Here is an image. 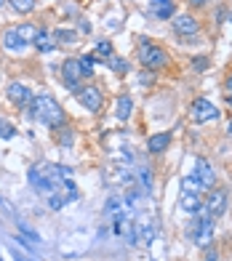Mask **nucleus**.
<instances>
[{"instance_id": "a878e982", "label": "nucleus", "mask_w": 232, "mask_h": 261, "mask_svg": "<svg viewBox=\"0 0 232 261\" xmlns=\"http://www.w3.org/2000/svg\"><path fill=\"white\" fill-rule=\"evenodd\" d=\"M80 32H86V35L91 32V24H88V21H80Z\"/></svg>"}, {"instance_id": "9b49d317", "label": "nucleus", "mask_w": 232, "mask_h": 261, "mask_svg": "<svg viewBox=\"0 0 232 261\" xmlns=\"http://www.w3.org/2000/svg\"><path fill=\"white\" fill-rule=\"evenodd\" d=\"M171 144V130H160V134L149 136L147 139V149L152 152V155H160V152H166V147Z\"/></svg>"}, {"instance_id": "c85d7f7f", "label": "nucleus", "mask_w": 232, "mask_h": 261, "mask_svg": "<svg viewBox=\"0 0 232 261\" xmlns=\"http://www.w3.org/2000/svg\"><path fill=\"white\" fill-rule=\"evenodd\" d=\"M227 134L232 136V120H229V125H227Z\"/></svg>"}, {"instance_id": "1a4fd4ad", "label": "nucleus", "mask_w": 232, "mask_h": 261, "mask_svg": "<svg viewBox=\"0 0 232 261\" xmlns=\"http://www.w3.org/2000/svg\"><path fill=\"white\" fill-rule=\"evenodd\" d=\"M149 14L155 19H171L176 14V0H149Z\"/></svg>"}, {"instance_id": "20e7f679", "label": "nucleus", "mask_w": 232, "mask_h": 261, "mask_svg": "<svg viewBox=\"0 0 232 261\" xmlns=\"http://www.w3.org/2000/svg\"><path fill=\"white\" fill-rule=\"evenodd\" d=\"M192 237H195V243H198L200 248H205L208 243H211V237H214V219L208 216V213H200V216H198Z\"/></svg>"}, {"instance_id": "7c9ffc66", "label": "nucleus", "mask_w": 232, "mask_h": 261, "mask_svg": "<svg viewBox=\"0 0 232 261\" xmlns=\"http://www.w3.org/2000/svg\"><path fill=\"white\" fill-rule=\"evenodd\" d=\"M3 3H6V0H0V6H3Z\"/></svg>"}, {"instance_id": "4468645a", "label": "nucleus", "mask_w": 232, "mask_h": 261, "mask_svg": "<svg viewBox=\"0 0 232 261\" xmlns=\"http://www.w3.org/2000/svg\"><path fill=\"white\" fill-rule=\"evenodd\" d=\"M134 112V101L128 96H120L118 99V110H115V115H118V120H128Z\"/></svg>"}, {"instance_id": "9d476101", "label": "nucleus", "mask_w": 232, "mask_h": 261, "mask_svg": "<svg viewBox=\"0 0 232 261\" xmlns=\"http://www.w3.org/2000/svg\"><path fill=\"white\" fill-rule=\"evenodd\" d=\"M224 211H227V192L224 189H216V192L208 197V216L216 219V216H222Z\"/></svg>"}, {"instance_id": "f257e3e1", "label": "nucleus", "mask_w": 232, "mask_h": 261, "mask_svg": "<svg viewBox=\"0 0 232 261\" xmlns=\"http://www.w3.org/2000/svg\"><path fill=\"white\" fill-rule=\"evenodd\" d=\"M30 112H32L35 120L43 123V125H48V128H62L64 125V110L51 96H32Z\"/></svg>"}, {"instance_id": "6ab92c4d", "label": "nucleus", "mask_w": 232, "mask_h": 261, "mask_svg": "<svg viewBox=\"0 0 232 261\" xmlns=\"http://www.w3.org/2000/svg\"><path fill=\"white\" fill-rule=\"evenodd\" d=\"M54 38H56V43H75L78 40V32H72V30H56Z\"/></svg>"}, {"instance_id": "cd10ccee", "label": "nucleus", "mask_w": 232, "mask_h": 261, "mask_svg": "<svg viewBox=\"0 0 232 261\" xmlns=\"http://www.w3.org/2000/svg\"><path fill=\"white\" fill-rule=\"evenodd\" d=\"M224 88L232 93V72H229V77H227V83H224Z\"/></svg>"}, {"instance_id": "a211bd4d", "label": "nucleus", "mask_w": 232, "mask_h": 261, "mask_svg": "<svg viewBox=\"0 0 232 261\" xmlns=\"http://www.w3.org/2000/svg\"><path fill=\"white\" fill-rule=\"evenodd\" d=\"M78 64H80V72H83V77L94 75V56H80Z\"/></svg>"}, {"instance_id": "2f4dec72", "label": "nucleus", "mask_w": 232, "mask_h": 261, "mask_svg": "<svg viewBox=\"0 0 232 261\" xmlns=\"http://www.w3.org/2000/svg\"><path fill=\"white\" fill-rule=\"evenodd\" d=\"M229 21H232V14H229Z\"/></svg>"}, {"instance_id": "b1692460", "label": "nucleus", "mask_w": 232, "mask_h": 261, "mask_svg": "<svg viewBox=\"0 0 232 261\" xmlns=\"http://www.w3.org/2000/svg\"><path fill=\"white\" fill-rule=\"evenodd\" d=\"M0 136H3V139H11V136H14V128H11L8 123H3V120H0Z\"/></svg>"}, {"instance_id": "aec40b11", "label": "nucleus", "mask_w": 232, "mask_h": 261, "mask_svg": "<svg viewBox=\"0 0 232 261\" xmlns=\"http://www.w3.org/2000/svg\"><path fill=\"white\" fill-rule=\"evenodd\" d=\"M94 56H99V59H110L112 56V43L110 40H101L99 45H96V54Z\"/></svg>"}, {"instance_id": "393cba45", "label": "nucleus", "mask_w": 232, "mask_h": 261, "mask_svg": "<svg viewBox=\"0 0 232 261\" xmlns=\"http://www.w3.org/2000/svg\"><path fill=\"white\" fill-rule=\"evenodd\" d=\"M190 3H192V6H198V8H203V6L211 3V0H190Z\"/></svg>"}, {"instance_id": "2eb2a0df", "label": "nucleus", "mask_w": 232, "mask_h": 261, "mask_svg": "<svg viewBox=\"0 0 232 261\" xmlns=\"http://www.w3.org/2000/svg\"><path fill=\"white\" fill-rule=\"evenodd\" d=\"M16 32L21 35V40L30 45V43H35V38H38V32H40V30L35 27V24H21V27H16Z\"/></svg>"}, {"instance_id": "f3484780", "label": "nucleus", "mask_w": 232, "mask_h": 261, "mask_svg": "<svg viewBox=\"0 0 232 261\" xmlns=\"http://www.w3.org/2000/svg\"><path fill=\"white\" fill-rule=\"evenodd\" d=\"M11 6H14V11H19V14H32L35 11V0H8Z\"/></svg>"}, {"instance_id": "5701e85b", "label": "nucleus", "mask_w": 232, "mask_h": 261, "mask_svg": "<svg viewBox=\"0 0 232 261\" xmlns=\"http://www.w3.org/2000/svg\"><path fill=\"white\" fill-rule=\"evenodd\" d=\"M192 67L198 69V72H203V69H208V59L205 56H195L192 59Z\"/></svg>"}, {"instance_id": "dca6fc26", "label": "nucleus", "mask_w": 232, "mask_h": 261, "mask_svg": "<svg viewBox=\"0 0 232 261\" xmlns=\"http://www.w3.org/2000/svg\"><path fill=\"white\" fill-rule=\"evenodd\" d=\"M35 48L38 51H51L54 48V40H51V35L48 32H38V38H35Z\"/></svg>"}, {"instance_id": "c756f323", "label": "nucleus", "mask_w": 232, "mask_h": 261, "mask_svg": "<svg viewBox=\"0 0 232 261\" xmlns=\"http://www.w3.org/2000/svg\"><path fill=\"white\" fill-rule=\"evenodd\" d=\"M229 107H232V93H229Z\"/></svg>"}, {"instance_id": "39448f33", "label": "nucleus", "mask_w": 232, "mask_h": 261, "mask_svg": "<svg viewBox=\"0 0 232 261\" xmlns=\"http://www.w3.org/2000/svg\"><path fill=\"white\" fill-rule=\"evenodd\" d=\"M75 96H78V101L83 104L88 112H99L101 110V93H99L96 86H80L75 91Z\"/></svg>"}, {"instance_id": "ddd939ff", "label": "nucleus", "mask_w": 232, "mask_h": 261, "mask_svg": "<svg viewBox=\"0 0 232 261\" xmlns=\"http://www.w3.org/2000/svg\"><path fill=\"white\" fill-rule=\"evenodd\" d=\"M195 179H198L200 187H214L216 176H214V168L208 165V160H203V158L198 160V173H195Z\"/></svg>"}, {"instance_id": "0eeeda50", "label": "nucleus", "mask_w": 232, "mask_h": 261, "mask_svg": "<svg viewBox=\"0 0 232 261\" xmlns=\"http://www.w3.org/2000/svg\"><path fill=\"white\" fill-rule=\"evenodd\" d=\"M198 30H200V21L195 19V16H190V14H182V16H176V19H173V32H176V35H182V38H190V35H198Z\"/></svg>"}, {"instance_id": "412c9836", "label": "nucleus", "mask_w": 232, "mask_h": 261, "mask_svg": "<svg viewBox=\"0 0 232 261\" xmlns=\"http://www.w3.org/2000/svg\"><path fill=\"white\" fill-rule=\"evenodd\" d=\"M182 205L187 208V211H198V208H200V197H198V195H184Z\"/></svg>"}, {"instance_id": "7ed1b4c3", "label": "nucleus", "mask_w": 232, "mask_h": 261, "mask_svg": "<svg viewBox=\"0 0 232 261\" xmlns=\"http://www.w3.org/2000/svg\"><path fill=\"white\" fill-rule=\"evenodd\" d=\"M190 117H192V123H211L219 117V110H216V104L211 99H195L192 101V110H190Z\"/></svg>"}, {"instance_id": "6e6552de", "label": "nucleus", "mask_w": 232, "mask_h": 261, "mask_svg": "<svg viewBox=\"0 0 232 261\" xmlns=\"http://www.w3.org/2000/svg\"><path fill=\"white\" fill-rule=\"evenodd\" d=\"M6 93L16 107H30V101H32V91L24 86V83H11V86L6 88Z\"/></svg>"}, {"instance_id": "4be33fe9", "label": "nucleus", "mask_w": 232, "mask_h": 261, "mask_svg": "<svg viewBox=\"0 0 232 261\" xmlns=\"http://www.w3.org/2000/svg\"><path fill=\"white\" fill-rule=\"evenodd\" d=\"M112 69L115 72H125V69H128V62H125V59H120V56H112Z\"/></svg>"}, {"instance_id": "423d86ee", "label": "nucleus", "mask_w": 232, "mask_h": 261, "mask_svg": "<svg viewBox=\"0 0 232 261\" xmlns=\"http://www.w3.org/2000/svg\"><path fill=\"white\" fill-rule=\"evenodd\" d=\"M80 77H83V72H80L78 59H67V62L62 64V80H64L72 91H78V88H80Z\"/></svg>"}, {"instance_id": "bb28decb", "label": "nucleus", "mask_w": 232, "mask_h": 261, "mask_svg": "<svg viewBox=\"0 0 232 261\" xmlns=\"http://www.w3.org/2000/svg\"><path fill=\"white\" fill-rule=\"evenodd\" d=\"M216 258H219L216 251H208V253H205V261H216Z\"/></svg>"}, {"instance_id": "f03ea898", "label": "nucleus", "mask_w": 232, "mask_h": 261, "mask_svg": "<svg viewBox=\"0 0 232 261\" xmlns=\"http://www.w3.org/2000/svg\"><path fill=\"white\" fill-rule=\"evenodd\" d=\"M139 62H142L147 69H163V67H168V54L160 48L158 43L144 40L142 45H139Z\"/></svg>"}, {"instance_id": "f8f14e48", "label": "nucleus", "mask_w": 232, "mask_h": 261, "mask_svg": "<svg viewBox=\"0 0 232 261\" xmlns=\"http://www.w3.org/2000/svg\"><path fill=\"white\" fill-rule=\"evenodd\" d=\"M24 40H21V35L16 30H6L3 32V48L11 51V54H19V51H24Z\"/></svg>"}]
</instances>
